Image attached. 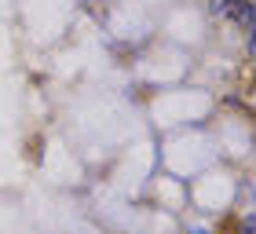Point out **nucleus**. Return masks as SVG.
Instances as JSON below:
<instances>
[{
  "instance_id": "f257e3e1",
  "label": "nucleus",
  "mask_w": 256,
  "mask_h": 234,
  "mask_svg": "<svg viewBox=\"0 0 256 234\" xmlns=\"http://www.w3.org/2000/svg\"><path fill=\"white\" fill-rule=\"evenodd\" d=\"M220 15H224L227 22H234V26H242L246 33H252V26H256V8H252V0H227Z\"/></svg>"
},
{
  "instance_id": "f03ea898",
  "label": "nucleus",
  "mask_w": 256,
  "mask_h": 234,
  "mask_svg": "<svg viewBox=\"0 0 256 234\" xmlns=\"http://www.w3.org/2000/svg\"><path fill=\"white\" fill-rule=\"evenodd\" d=\"M238 234H252V212L242 216V224H238Z\"/></svg>"
},
{
  "instance_id": "7ed1b4c3",
  "label": "nucleus",
  "mask_w": 256,
  "mask_h": 234,
  "mask_svg": "<svg viewBox=\"0 0 256 234\" xmlns=\"http://www.w3.org/2000/svg\"><path fill=\"white\" fill-rule=\"evenodd\" d=\"M187 234H212V230H208V227H190Z\"/></svg>"
}]
</instances>
